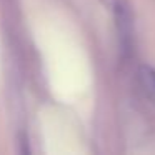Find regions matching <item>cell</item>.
<instances>
[{
  "instance_id": "6da1fadb",
  "label": "cell",
  "mask_w": 155,
  "mask_h": 155,
  "mask_svg": "<svg viewBox=\"0 0 155 155\" xmlns=\"http://www.w3.org/2000/svg\"><path fill=\"white\" fill-rule=\"evenodd\" d=\"M143 82H145V85H147L148 92L155 97V70L145 68L143 70Z\"/></svg>"
}]
</instances>
